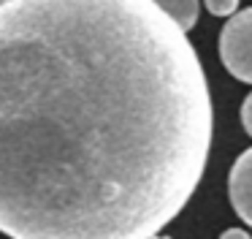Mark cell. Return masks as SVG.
Returning a JSON list of instances; mask_svg holds the SVG:
<instances>
[{
    "mask_svg": "<svg viewBox=\"0 0 252 239\" xmlns=\"http://www.w3.org/2000/svg\"><path fill=\"white\" fill-rule=\"evenodd\" d=\"M241 125H244V130L252 136V92L244 98V103H241Z\"/></svg>",
    "mask_w": 252,
    "mask_h": 239,
    "instance_id": "obj_6",
    "label": "cell"
},
{
    "mask_svg": "<svg viewBox=\"0 0 252 239\" xmlns=\"http://www.w3.org/2000/svg\"><path fill=\"white\" fill-rule=\"evenodd\" d=\"M220 239H250V234L241 231V228H228V231H222Z\"/></svg>",
    "mask_w": 252,
    "mask_h": 239,
    "instance_id": "obj_7",
    "label": "cell"
},
{
    "mask_svg": "<svg viewBox=\"0 0 252 239\" xmlns=\"http://www.w3.org/2000/svg\"><path fill=\"white\" fill-rule=\"evenodd\" d=\"M147 239H165V237H158V234H152V237H147Z\"/></svg>",
    "mask_w": 252,
    "mask_h": 239,
    "instance_id": "obj_8",
    "label": "cell"
},
{
    "mask_svg": "<svg viewBox=\"0 0 252 239\" xmlns=\"http://www.w3.org/2000/svg\"><path fill=\"white\" fill-rule=\"evenodd\" d=\"M203 3H206V11L214 16H233L239 8V0H203Z\"/></svg>",
    "mask_w": 252,
    "mask_h": 239,
    "instance_id": "obj_5",
    "label": "cell"
},
{
    "mask_svg": "<svg viewBox=\"0 0 252 239\" xmlns=\"http://www.w3.org/2000/svg\"><path fill=\"white\" fill-rule=\"evenodd\" d=\"M3 3H6V0H0V5H3Z\"/></svg>",
    "mask_w": 252,
    "mask_h": 239,
    "instance_id": "obj_9",
    "label": "cell"
},
{
    "mask_svg": "<svg viewBox=\"0 0 252 239\" xmlns=\"http://www.w3.org/2000/svg\"><path fill=\"white\" fill-rule=\"evenodd\" d=\"M152 3L160 5L185 33L195 25L198 14H201V0H152Z\"/></svg>",
    "mask_w": 252,
    "mask_h": 239,
    "instance_id": "obj_4",
    "label": "cell"
},
{
    "mask_svg": "<svg viewBox=\"0 0 252 239\" xmlns=\"http://www.w3.org/2000/svg\"><path fill=\"white\" fill-rule=\"evenodd\" d=\"M220 60L230 76L252 84V8L230 16L220 30Z\"/></svg>",
    "mask_w": 252,
    "mask_h": 239,
    "instance_id": "obj_2",
    "label": "cell"
},
{
    "mask_svg": "<svg viewBox=\"0 0 252 239\" xmlns=\"http://www.w3.org/2000/svg\"><path fill=\"white\" fill-rule=\"evenodd\" d=\"M228 196L236 215L252 226V147L236 158L228 177Z\"/></svg>",
    "mask_w": 252,
    "mask_h": 239,
    "instance_id": "obj_3",
    "label": "cell"
},
{
    "mask_svg": "<svg viewBox=\"0 0 252 239\" xmlns=\"http://www.w3.org/2000/svg\"><path fill=\"white\" fill-rule=\"evenodd\" d=\"M212 95L152 0L0 5V234L147 239L190 201Z\"/></svg>",
    "mask_w": 252,
    "mask_h": 239,
    "instance_id": "obj_1",
    "label": "cell"
}]
</instances>
